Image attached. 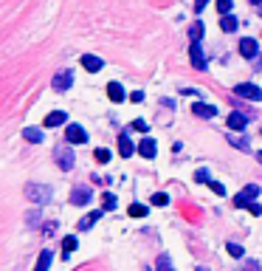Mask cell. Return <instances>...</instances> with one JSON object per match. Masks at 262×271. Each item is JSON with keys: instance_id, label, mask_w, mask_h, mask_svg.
I'll use <instances>...</instances> for the list:
<instances>
[{"instance_id": "obj_1", "label": "cell", "mask_w": 262, "mask_h": 271, "mask_svg": "<svg viewBox=\"0 0 262 271\" xmlns=\"http://www.w3.org/2000/svg\"><path fill=\"white\" fill-rule=\"evenodd\" d=\"M68 144H71V141L65 138V141H59V144L54 147V158H57L59 169H65V172H68V169H73V164H76V156L71 153Z\"/></svg>"}, {"instance_id": "obj_2", "label": "cell", "mask_w": 262, "mask_h": 271, "mask_svg": "<svg viewBox=\"0 0 262 271\" xmlns=\"http://www.w3.org/2000/svg\"><path fill=\"white\" fill-rule=\"evenodd\" d=\"M51 187H46V184H28L25 187V198L31 203H37V206H46L48 201H51Z\"/></svg>"}, {"instance_id": "obj_3", "label": "cell", "mask_w": 262, "mask_h": 271, "mask_svg": "<svg viewBox=\"0 0 262 271\" xmlns=\"http://www.w3.org/2000/svg\"><path fill=\"white\" fill-rule=\"evenodd\" d=\"M71 85H73V74H71V71H57L54 79H51V88L57 90V93H65Z\"/></svg>"}, {"instance_id": "obj_4", "label": "cell", "mask_w": 262, "mask_h": 271, "mask_svg": "<svg viewBox=\"0 0 262 271\" xmlns=\"http://www.w3.org/2000/svg\"><path fill=\"white\" fill-rule=\"evenodd\" d=\"M234 93H237L239 99H251V102H262V90L257 88V85H248V82H242V85H237L234 88Z\"/></svg>"}, {"instance_id": "obj_5", "label": "cell", "mask_w": 262, "mask_h": 271, "mask_svg": "<svg viewBox=\"0 0 262 271\" xmlns=\"http://www.w3.org/2000/svg\"><path fill=\"white\" fill-rule=\"evenodd\" d=\"M91 198H93L91 187H73V190H71V203H73V206H88Z\"/></svg>"}, {"instance_id": "obj_6", "label": "cell", "mask_w": 262, "mask_h": 271, "mask_svg": "<svg viewBox=\"0 0 262 271\" xmlns=\"http://www.w3.org/2000/svg\"><path fill=\"white\" fill-rule=\"evenodd\" d=\"M257 195H260V187H257V184H248L239 195H234V206H245V203H251Z\"/></svg>"}, {"instance_id": "obj_7", "label": "cell", "mask_w": 262, "mask_h": 271, "mask_svg": "<svg viewBox=\"0 0 262 271\" xmlns=\"http://www.w3.org/2000/svg\"><path fill=\"white\" fill-rule=\"evenodd\" d=\"M65 138H68L71 144H85V141H88V136H85V127H82V124H68Z\"/></svg>"}, {"instance_id": "obj_8", "label": "cell", "mask_w": 262, "mask_h": 271, "mask_svg": "<svg viewBox=\"0 0 262 271\" xmlns=\"http://www.w3.org/2000/svg\"><path fill=\"white\" fill-rule=\"evenodd\" d=\"M189 59H192V65L197 68V71H206V54H203V45L200 43H192V48H189Z\"/></svg>"}, {"instance_id": "obj_9", "label": "cell", "mask_w": 262, "mask_h": 271, "mask_svg": "<svg viewBox=\"0 0 262 271\" xmlns=\"http://www.w3.org/2000/svg\"><path fill=\"white\" fill-rule=\"evenodd\" d=\"M192 113L194 116H200V119H212V116H217V108L214 105H206V102H194Z\"/></svg>"}, {"instance_id": "obj_10", "label": "cell", "mask_w": 262, "mask_h": 271, "mask_svg": "<svg viewBox=\"0 0 262 271\" xmlns=\"http://www.w3.org/2000/svg\"><path fill=\"white\" fill-rule=\"evenodd\" d=\"M239 54H242V56H248V59H254V56L260 54V48H257V40H251V37L239 40Z\"/></svg>"}, {"instance_id": "obj_11", "label": "cell", "mask_w": 262, "mask_h": 271, "mask_svg": "<svg viewBox=\"0 0 262 271\" xmlns=\"http://www.w3.org/2000/svg\"><path fill=\"white\" fill-rule=\"evenodd\" d=\"M65 122H68V113L65 110H51L46 116V127H62Z\"/></svg>"}, {"instance_id": "obj_12", "label": "cell", "mask_w": 262, "mask_h": 271, "mask_svg": "<svg viewBox=\"0 0 262 271\" xmlns=\"http://www.w3.org/2000/svg\"><path fill=\"white\" fill-rule=\"evenodd\" d=\"M248 119L251 116H245V113H231L226 119V124L231 127V130H242V127H248Z\"/></svg>"}, {"instance_id": "obj_13", "label": "cell", "mask_w": 262, "mask_h": 271, "mask_svg": "<svg viewBox=\"0 0 262 271\" xmlns=\"http://www.w3.org/2000/svg\"><path fill=\"white\" fill-rule=\"evenodd\" d=\"M133 153H136V147H133V141H130V136L121 133V136H119V156H121V158H130Z\"/></svg>"}, {"instance_id": "obj_14", "label": "cell", "mask_w": 262, "mask_h": 271, "mask_svg": "<svg viewBox=\"0 0 262 271\" xmlns=\"http://www.w3.org/2000/svg\"><path fill=\"white\" fill-rule=\"evenodd\" d=\"M155 150H158V147H155V141H152V138H141V141H138V156L155 158Z\"/></svg>"}, {"instance_id": "obj_15", "label": "cell", "mask_w": 262, "mask_h": 271, "mask_svg": "<svg viewBox=\"0 0 262 271\" xmlns=\"http://www.w3.org/2000/svg\"><path fill=\"white\" fill-rule=\"evenodd\" d=\"M102 59H99V56H93V54H85L82 56V68H85V71H91V74H96V71H102Z\"/></svg>"}, {"instance_id": "obj_16", "label": "cell", "mask_w": 262, "mask_h": 271, "mask_svg": "<svg viewBox=\"0 0 262 271\" xmlns=\"http://www.w3.org/2000/svg\"><path fill=\"white\" fill-rule=\"evenodd\" d=\"M220 28H223L226 34H234V31L239 28V20H237V17H231V14H223V20H220Z\"/></svg>"}, {"instance_id": "obj_17", "label": "cell", "mask_w": 262, "mask_h": 271, "mask_svg": "<svg viewBox=\"0 0 262 271\" xmlns=\"http://www.w3.org/2000/svg\"><path fill=\"white\" fill-rule=\"evenodd\" d=\"M23 138L25 141H31V144H40L46 136H43V130H37V127H23Z\"/></svg>"}, {"instance_id": "obj_18", "label": "cell", "mask_w": 262, "mask_h": 271, "mask_svg": "<svg viewBox=\"0 0 262 271\" xmlns=\"http://www.w3.org/2000/svg\"><path fill=\"white\" fill-rule=\"evenodd\" d=\"M107 96H110L113 102H124V99H127V96H124V88H121L119 82H110V85H107Z\"/></svg>"}, {"instance_id": "obj_19", "label": "cell", "mask_w": 262, "mask_h": 271, "mask_svg": "<svg viewBox=\"0 0 262 271\" xmlns=\"http://www.w3.org/2000/svg\"><path fill=\"white\" fill-rule=\"evenodd\" d=\"M102 212H104V209H99V212H91V215H85V217L79 220V229H82V232H88V229H91V226L96 223L99 217H102Z\"/></svg>"}, {"instance_id": "obj_20", "label": "cell", "mask_w": 262, "mask_h": 271, "mask_svg": "<svg viewBox=\"0 0 262 271\" xmlns=\"http://www.w3.org/2000/svg\"><path fill=\"white\" fill-rule=\"evenodd\" d=\"M51 260H54V254H51V251H43V254H40V260H37V266H34V271H48L51 269Z\"/></svg>"}, {"instance_id": "obj_21", "label": "cell", "mask_w": 262, "mask_h": 271, "mask_svg": "<svg viewBox=\"0 0 262 271\" xmlns=\"http://www.w3.org/2000/svg\"><path fill=\"white\" fill-rule=\"evenodd\" d=\"M73 251H76V237H65V240H62V257L68 260Z\"/></svg>"}, {"instance_id": "obj_22", "label": "cell", "mask_w": 262, "mask_h": 271, "mask_svg": "<svg viewBox=\"0 0 262 271\" xmlns=\"http://www.w3.org/2000/svg\"><path fill=\"white\" fill-rule=\"evenodd\" d=\"M200 37H203V23H192V26H189V40H192V43H200Z\"/></svg>"}, {"instance_id": "obj_23", "label": "cell", "mask_w": 262, "mask_h": 271, "mask_svg": "<svg viewBox=\"0 0 262 271\" xmlns=\"http://www.w3.org/2000/svg\"><path fill=\"white\" fill-rule=\"evenodd\" d=\"M155 271H172L169 254H158V263H155Z\"/></svg>"}, {"instance_id": "obj_24", "label": "cell", "mask_w": 262, "mask_h": 271, "mask_svg": "<svg viewBox=\"0 0 262 271\" xmlns=\"http://www.w3.org/2000/svg\"><path fill=\"white\" fill-rule=\"evenodd\" d=\"M147 212L149 209L144 206V203H133V206H130V217H144Z\"/></svg>"}, {"instance_id": "obj_25", "label": "cell", "mask_w": 262, "mask_h": 271, "mask_svg": "<svg viewBox=\"0 0 262 271\" xmlns=\"http://www.w3.org/2000/svg\"><path fill=\"white\" fill-rule=\"evenodd\" d=\"M226 251L231 257H242V254H245V248L239 246V243H226Z\"/></svg>"}, {"instance_id": "obj_26", "label": "cell", "mask_w": 262, "mask_h": 271, "mask_svg": "<svg viewBox=\"0 0 262 271\" xmlns=\"http://www.w3.org/2000/svg\"><path fill=\"white\" fill-rule=\"evenodd\" d=\"M231 9H234V0H217V11L220 14H231Z\"/></svg>"}, {"instance_id": "obj_27", "label": "cell", "mask_w": 262, "mask_h": 271, "mask_svg": "<svg viewBox=\"0 0 262 271\" xmlns=\"http://www.w3.org/2000/svg\"><path fill=\"white\" fill-rule=\"evenodd\" d=\"M167 203H169V195H167V192H155V195H152V206H167Z\"/></svg>"}, {"instance_id": "obj_28", "label": "cell", "mask_w": 262, "mask_h": 271, "mask_svg": "<svg viewBox=\"0 0 262 271\" xmlns=\"http://www.w3.org/2000/svg\"><path fill=\"white\" fill-rule=\"evenodd\" d=\"M93 158H96V161H99V164H107V161H110V153H107V150H104V147H99V150H96V153H93Z\"/></svg>"}, {"instance_id": "obj_29", "label": "cell", "mask_w": 262, "mask_h": 271, "mask_svg": "<svg viewBox=\"0 0 262 271\" xmlns=\"http://www.w3.org/2000/svg\"><path fill=\"white\" fill-rule=\"evenodd\" d=\"M194 181H200V184H209V181H212V172H209V169H197V172H194Z\"/></svg>"}, {"instance_id": "obj_30", "label": "cell", "mask_w": 262, "mask_h": 271, "mask_svg": "<svg viewBox=\"0 0 262 271\" xmlns=\"http://www.w3.org/2000/svg\"><path fill=\"white\" fill-rule=\"evenodd\" d=\"M228 141H231V144L237 147V150H245V153H248V150H251V147H248V141H242V138H237V136H231Z\"/></svg>"}, {"instance_id": "obj_31", "label": "cell", "mask_w": 262, "mask_h": 271, "mask_svg": "<svg viewBox=\"0 0 262 271\" xmlns=\"http://www.w3.org/2000/svg\"><path fill=\"white\" fill-rule=\"evenodd\" d=\"M209 187H212V192H217V195H226V187H223L220 181H209Z\"/></svg>"}, {"instance_id": "obj_32", "label": "cell", "mask_w": 262, "mask_h": 271, "mask_svg": "<svg viewBox=\"0 0 262 271\" xmlns=\"http://www.w3.org/2000/svg\"><path fill=\"white\" fill-rule=\"evenodd\" d=\"M113 206H116V195L104 192V206H102V209H113Z\"/></svg>"}, {"instance_id": "obj_33", "label": "cell", "mask_w": 262, "mask_h": 271, "mask_svg": "<svg viewBox=\"0 0 262 271\" xmlns=\"http://www.w3.org/2000/svg\"><path fill=\"white\" fill-rule=\"evenodd\" d=\"M242 271H260V263H257V260H248V263L242 266Z\"/></svg>"}, {"instance_id": "obj_34", "label": "cell", "mask_w": 262, "mask_h": 271, "mask_svg": "<svg viewBox=\"0 0 262 271\" xmlns=\"http://www.w3.org/2000/svg\"><path fill=\"white\" fill-rule=\"evenodd\" d=\"M133 127H136V130H141V133H147V122H144V119H138V122H133Z\"/></svg>"}, {"instance_id": "obj_35", "label": "cell", "mask_w": 262, "mask_h": 271, "mask_svg": "<svg viewBox=\"0 0 262 271\" xmlns=\"http://www.w3.org/2000/svg\"><path fill=\"white\" fill-rule=\"evenodd\" d=\"M130 102H144V93H141V90H133V93H130Z\"/></svg>"}, {"instance_id": "obj_36", "label": "cell", "mask_w": 262, "mask_h": 271, "mask_svg": "<svg viewBox=\"0 0 262 271\" xmlns=\"http://www.w3.org/2000/svg\"><path fill=\"white\" fill-rule=\"evenodd\" d=\"M43 232H46V235H54V232H57V223H46L43 226Z\"/></svg>"}, {"instance_id": "obj_37", "label": "cell", "mask_w": 262, "mask_h": 271, "mask_svg": "<svg viewBox=\"0 0 262 271\" xmlns=\"http://www.w3.org/2000/svg\"><path fill=\"white\" fill-rule=\"evenodd\" d=\"M206 3H209V0H197V3H194V11H203Z\"/></svg>"}, {"instance_id": "obj_38", "label": "cell", "mask_w": 262, "mask_h": 271, "mask_svg": "<svg viewBox=\"0 0 262 271\" xmlns=\"http://www.w3.org/2000/svg\"><path fill=\"white\" fill-rule=\"evenodd\" d=\"M248 209H251V215H260V212H262V209H260V206H257V203H254V201L248 203Z\"/></svg>"}, {"instance_id": "obj_39", "label": "cell", "mask_w": 262, "mask_h": 271, "mask_svg": "<svg viewBox=\"0 0 262 271\" xmlns=\"http://www.w3.org/2000/svg\"><path fill=\"white\" fill-rule=\"evenodd\" d=\"M257 158H260V164H262V153H257Z\"/></svg>"}, {"instance_id": "obj_40", "label": "cell", "mask_w": 262, "mask_h": 271, "mask_svg": "<svg viewBox=\"0 0 262 271\" xmlns=\"http://www.w3.org/2000/svg\"><path fill=\"white\" fill-rule=\"evenodd\" d=\"M251 3H257V6H260V3H262V0H251Z\"/></svg>"}]
</instances>
